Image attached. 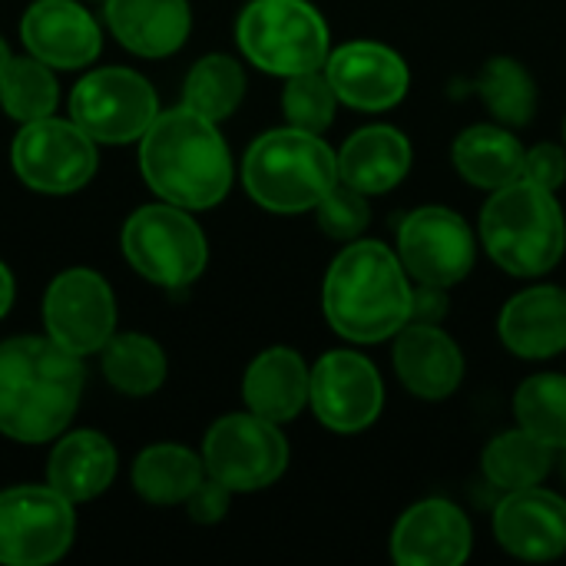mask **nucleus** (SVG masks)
Masks as SVG:
<instances>
[{
  "instance_id": "a211bd4d",
  "label": "nucleus",
  "mask_w": 566,
  "mask_h": 566,
  "mask_svg": "<svg viewBox=\"0 0 566 566\" xmlns=\"http://www.w3.org/2000/svg\"><path fill=\"white\" fill-rule=\"evenodd\" d=\"M494 537L517 560L544 564L564 557L566 501L541 484L504 494L494 511Z\"/></svg>"
},
{
  "instance_id": "0eeeda50",
  "label": "nucleus",
  "mask_w": 566,
  "mask_h": 566,
  "mask_svg": "<svg viewBox=\"0 0 566 566\" xmlns=\"http://www.w3.org/2000/svg\"><path fill=\"white\" fill-rule=\"evenodd\" d=\"M119 249L136 275L172 292L192 285L209 262V242L202 226L189 216V209L172 202H153L136 209L123 222Z\"/></svg>"
},
{
  "instance_id": "9b49d317",
  "label": "nucleus",
  "mask_w": 566,
  "mask_h": 566,
  "mask_svg": "<svg viewBox=\"0 0 566 566\" xmlns=\"http://www.w3.org/2000/svg\"><path fill=\"white\" fill-rule=\"evenodd\" d=\"M76 537L73 504L50 484L0 491V564L46 566L66 557Z\"/></svg>"
},
{
  "instance_id": "58836bf2",
  "label": "nucleus",
  "mask_w": 566,
  "mask_h": 566,
  "mask_svg": "<svg viewBox=\"0 0 566 566\" xmlns=\"http://www.w3.org/2000/svg\"><path fill=\"white\" fill-rule=\"evenodd\" d=\"M10 56H13V53H10V46L3 43V36H0V76H3V70H7V63H10Z\"/></svg>"
},
{
  "instance_id": "2eb2a0df",
  "label": "nucleus",
  "mask_w": 566,
  "mask_h": 566,
  "mask_svg": "<svg viewBox=\"0 0 566 566\" xmlns=\"http://www.w3.org/2000/svg\"><path fill=\"white\" fill-rule=\"evenodd\" d=\"M325 76L332 80L338 103L361 113L395 109L411 90V70L405 56L378 40H352L328 53Z\"/></svg>"
},
{
  "instance_id": "a19ab883",
  "label": "nucleus",
  "mask_w": 566,
  "mask_h": 566,
  "mask_svg": "<svg viewBox=\"0 0 566 566\" xmlns=\"http://www.w3.org/2000/svg\"><path fill=\"white\" fill-rule=\"evenodd\" d=\"M103 3H106V0H103Z\"/></svg>"
},
{
  "instance_id": "cd10ccee",
  "label": "nucleus",
  "mask_w": 566,
  "mask_h": 566,
  "mask_svg": "<svg viewBox=\"0 0 566 566\" xmlns=\"http://www.w3.org/2000/svg\"><path fill=\"white\" fill-rule=\"evenodd\" d=\"M103 378L129 398H146L166 381V352L156 338L139 332L113 335L103 345Z\"/></svg>"
},
{
  "instance_id": "6e6552de",
  "label": "nucleus",
  "mask_w": 566,
  "mask_h": 566,
  "mask_svg": "<svg viewBox=\"0 0 566 566\" xmlns=\"http://www.w3.org/2000/svg\"><path fill=\"white\" fill-rule=\"evenodd\" d=\"M159 116L153 83L126 66L90 70L70 90V119L99 146L139 143Z\"/></svg>"
},
{
  "instance_id": "f8f14e48",
  "label": "nucleus",
  "mask_w": 566,
  "mask_h": 566,
  "mask_svg": "<svg viewBox=\"0 0 566 566\" xmlns=\"http://www.w3.org/2000/svg\"><path fill=\"white\" fill-rule=\"evenodd\" d=\"M395 252L411 282L454 289L478 262V239L454 209L421 206L401 219Z\"/></svg>"
},
{
  "instance_id": "b1692460",
  "label": "nucleus",
  "mask_w": 566,
  "mask_h": 566,
  "mask_svg": "<svg viewBox=\"0 0 566 566\" xmlns=\"http://www.w3.org/2000/svg\"><path fill=\"white\" fill-rule=\"evenodd\" d=\"M116 448L99 431H63L46 461V484L63 494L73 507L96 501L116 481Z\"/></svg>"
},
{
  "instance_id": "aec40b11",
  "label": "nucleus",
  "mask_w": 566,
  "mask_h": 566,
  "mask_svg": "<svg viewBox=\"0 0 566 566\" xmlns=\"http://www.w3.org/2000/svg\"><path fill=\"white\" fill-rule=\"evenodd\" d=\"M497 335L504 348L524 361H547L566 352V289L531 285L507 298Z\"/></svg>"
},
{
  "instance_id": "2f4dec72",
  "label": "nucleus",
  "mask_w": 566,
  "mask_h": 566,
  "mask_svg": "<svg viewBox=\"0 0 566 566\" xmlns=\"http://www.w3.org/2000/svg\"><path fill=\"white\" fill-rule=\"evenodd\" d=\"M514 415L524 431L566 451V375H531L514 395Z\"/></svg>"
},
{
  "instance_id": "f257e3e1",
  "label": "nucleus",
  "mask_w": 566,
  "mask_h": 566,
  "mask_svg": "<svg viewBox=\"0 0 566 566\" xmlns=\"http://www.w3.org/2000/svg\"><path fill=\"white\" fill-rule=\"evenodd\" d=\"M83 358L53 338L0 342V434L17 444L56 441L83 398Z\"/></svg>"
},
{
  "instance_id": "39448f33",
  "label": "nucleus",
  "mask_w": 566,
  "mask_h": 566,
  "mask_svg": "<svg viewBox=\"0 0 566 566\" xmlns=\"http://www.w3.org/2000/svg\"><path fill=\"white\" fill-rule=\"evenodd\" d=\"M338 182V153L295 126L262 133L242 159V186L269 212H312Z\"/></svg>"
},
{
  "instance_id": "393cba45",
  "label": "nucleus",
  "mask_w": 566,
  "mask_h": 566,
  "mask_svg": "<svg viewBox=\"0 0 566 566\" xmlns=\"http://www.w3.org/2000/svg\"><path fill=\"white\" fill-rule=\"evenodd\" d=\"M524 143L504 123H474L458 133L451 146V163L458 176L478 189H501L524 176Z\"/></svg>"
},
{
  "instance_id": "dca6fc26",
  "label": "nucleus",
  "mask_w": 566,
  "mask_h": 566,
  "mask_svg": "<svg viewBox=\"0 0 566 566\" xmlns=\"http://www.w3.org/2000/svg\"><path fill=\"white\" fill-rule=\"evenodd\" d=\"M471 551L474 527L448 497L418 501L391 531V557L401 566H461Z\"/></svg>"
},
{
  "instance_id": "bb28decb",
  "label": "nucleus",
  "mask_w": 566,
  "mask_h": 566,
  "mask_svg": "<svg viewBox=\"0 0 566 566\" xmlns=\"http://www.w3.org/2000/svg\"><path fill=\"white\" fill-rule=\"evenodd\" d=\"M554 454L557 451L551 444H544L541 438H534L531 431L517 424L511 431H501L484 448L481 471L501 494H511V491L544 484V478L554 468Z\"/></svg>"
},
{
  "instance_id": "423d86ee",
  "label": "nucleus",
  "mask_w": 566,
  "mask_h": 566,
  "mask_svg": "<svg viewBox=\"0 0 566 566\" xmlns=\"http://www.w3.org/2000/svg\"><path fill=\"white\" fill-rule=\"evenodd\" d=\"M242 56L272 76L322 70L332 53V30L308 0H249L235 20Z\"/></svg>"
},
{
  "instance_id": "7ed1b4c3",
  "label": "nucleus",
  "mask_w": 566,
  "mask_h": 566,
  "mask_svg": "<svg viewBox=\"0 0 566 566\" xmlns=\"http://www.w3.org/2000/svg\"><path fill=\"white\" fill-rule=\"evenodd\" d=\"M139 169L146 186L189 212L219 206L232 189V153L219 123L189 109H159L139 139Z\"/></svg>"
},
{
  "instance_id": "6ab92c4d",
  "label": "nucleus",
  "mask_w": 566,
  "mask_h": 566,
  "mask_svg": "<svg viewBox=\"0 0 566 566\" xmlns=\"http://www.w3.org/2000/svg\"><path fill=\"white\" fill-rule=\"evenodd\" d=\"M391 358L398 381L424 401H444L464 381L461 345L441 325L431 322H408L395 335Z\"/></svg>"
},
{
  "instance_id": "c85d7f7f",
  "label": "nucleus",
  "mask_w": 566,
  "mask_h": 566,
  "mask_svg": "<svg viewBox=\"0 0 566 566\" xmlns=\"http://www.w3.org/2000/svg\"><path fill=\"white\" fill-rule=\"evenodd\" d=\"M245 96V70L229 53H209L192 63L182 83V106L222 123Z\"/></svg>"
},
{
  "instance_id": "ea45409f",
  "label": "nucleus",
  "mask_w": 566,
  "mask_h": 566,
  "mask_svg": "<svg viewBox=\"0 0 566 566\" xmlns=\"http://www.w3.org/2000/svg\"><path fill=\"white\" fill-rule=\"evenodd\" d=\"M564 136H566V123H564Z\"/></svg>"
},
{
  "instance_id": "f3484780",
  "label": "nucleus",
  "mask_w": 566,
  "mask_h": 566,
  "mask_svg": "<svg viewBox=\"0 0 566 566\" xmlns=\"http://www.w3.org/2000/svg\"><path fill=\"white\" fill-rule=\"evenodd\" d=\"M20 40L30 56L53 70H83L103 50L96 17L76 0H33L20 20Z\"/></svg>"
},
{
  "instance_id": "473e14b6",
  "label": "nucleus",
  "mask_w": 566,
  "mask_h": 566,
  "mask_svg": "<svg viewBox=\"0 0 566 566\" xmlns=\"http://www.w3.org/2000/svg\"><path fill=\"white\" fill-rule=\"evenodd\" d=\"M335 109H338V93L332 86V80L322 70H308V73H295L285 80L282 90V113L285 123L305 133H325L335 123Z\"/></svg>"
},
{
  "instance_id": "20e7f679",
  "label": "nucleus",
  "mask_w": 566,
  "mask_h": 566,
  "mask_svg": "<svg viewBox=\"0 0 566 566\" xmlns=\"http://www.w3.org/2000/svg\"><path fill=\"white\" fill-rule=\"evenodd\" d=\"M478 235L497 269L514 279H537L564 259L566 216L557 192L521 176L488 196Z\"/></svg>"
},
{
  "instance_id": "9d476101",
  "label": "nucleus",
  "mask_w": 566,
  "mask_h": 566,
  "mask_svg": "<svg viewBox=\"0 0 566 566\" xmlns=\"http://www.w3.org/2000/svg\"><path fill=\"white\" fill-rule=\"evenodd\" d=\"M10 166L27 189L40 196H70L96 176V143L73 119L43 116L20 123L10 146Z\"/></svg>"
},
{
  "instance_id": "ddd939ff",
  "label": "nucleus",
  "mask_w": 566,
  "mask_h": 566,
  "mask_svg": "<svg viewBox=\"0 0 566 566\" xmlns=\"http://www.w3.org/2000/svg\"><path fill=\"white\" fill-rule=\"evenodd\" d=\"M43 328L70 355H96L116 335V298L109 282L93 269L60 272L43 295Z\"/></svg>"
},
{
  "instance_id": "4468645a",
  "label": "nucleus",
  "mask_w": 566,
  "mask_h": 566,
  "mask_svg": "<svg viewBox=\"0 0 566 566\" xmlns=\"http://www.w3.org/2000/svg\"><path fill=\"white\" fill-rule=\"evenodd\" d=\"M308 408L335 434L368 431L385 408V381L371 358L338 348L312 365Z\"/></svg>"
},
{
  "instance_id": "1a4fd4ad",
  "label": "nucleus",
  "mask_w": 566,
  "mask_h": 566,
  "mask_svg": "<svg viewBox=\"0 0 566 566\" xmlns=\"http://www.w3.org/2000/svg\"><path fill=\"white\" fill-rule=\"evenodd\" d=\"M206 474L222 481L232 494H255L272 488L289 468V441L282 424L252 411L219 418L202 441Z\"/></svg>"
},
{
  "instance_id": "e433bc0d",
  "label": "nucleus",
  "mask_w": 566,
  "mask_h": 566,
  "mask_svg": "<svg viewBox=\"0 0 566 566\" xmlns=\"http://www.w3.org/2000/svg\"><path fill=\"white\" fill-rule=\"evenodd\" d=\"M444 312H448V289H438V285H418V282H415L411 322H431V325H441Z\"/></svg>"
},
{
  "instance_id": "4c0bfd02",
  "label": "nucleus",
  "mask_w": 566,
  "mask_h": 566,
  "mask_svg": "<svg viewBox=\"0 0 566 566\" xmlns=\"http://www.w3.org/2000/svg\"><path fill=\"white\" fill-rule=\"evenodd\" d=\"M10 305H13V275H10V269L0 262V318L10 312Z\"/></svg>"
},
{
  "instance_id": "5701e85b",
  "label": "nucleus",
  "mask_w": 566,
  "mask_h": 566,
  "mask_svg": "<svg viewBox=\"0 0 566 566\" xmlns=\"http://www.w3.org/2000/svg\"><path fill=\"white\" fill-rule=\"evenodd\" d=\"M312 368L295 348L275 345L252 358L242 378V401L252 415L285 424L308 408Z\"/></svg>"
},
{
  "instance_id": "72a5a7b5",
  "label": "nucleus",
  "mask_w": 566,
  "mask_h": 566,
  "mask_svg": "<svg viewBox=\"0 0 566 566\" xmlns=\"http://www.w3.org/2000/svg\"><path fill=\"white\" fill-rule=\"evenodd\" d=\"M315 219H318V229L328 235V239H338V242H355L365 235L368 222H371V202L365 192L345 186L342 179L322 196V202L312 209Z\"/></svg>"
},
{
  "instance_id": "c9c22d12",
  "label": "nucleus",
  "mask_w": 566,
  "mask_h": 566,
  "mask_svg": "<svg viewBox=\"0 0 566 566\" xmlns=\"http://www.w3.org/2000/svg\"><path fill=\"white\" fill-rule=\"evenodd\" d=\"M229 504H232V491L216 481V478H202V484L189 494L186 507H189V517L196 524H219L226 514H229Z\"/></svg>"
},
{
  "instance_id": "a878e982",
  "label": "nucleus",
  "mask_w": 566,
  "mask_h": 566,
  "mask_svg": "<svg viewBox=\"0 0 566 566\" xmlns=\"http://www.w3.org/2000/svg\"><path fill=\"white\" fill-rule=\"evenodd\" d=\"M206 464L202 454L182 448V444H153L139 451L133 464V488L143 501L172 507L186 504L189 494L202 484Z\"/></svg>"
},
{
  "instance_id": "7c9ffc66",
  "label": "nucleus",
  "mask_w": 566,
  "mask_h": 566,
  "mask_svg": "<svg viewBox=\"0 0 566 566\" xmlns=\"http://www.w3.org/2000/svg\"><path fill=\"white\" fill-rule=\"evenodd\" d=\"M56 76L53 66H46L36 56H10L3 76H0V106L17 123H33L43 116H53L56 109Z\"/></svg>"
},
{
  "instance_id": "c756f323",
  "label": "nucleus",
  "mask_w": 566,
  "mask_h": 566,
  "mask_svg": "<svg viewBox=\"0 0 566 566\" xmlns=\"http://www.w3.org/2000/svg\"><path fill=\"white\" fill-rule=\"evenodd\" d=\"M481 103L504 126H527L537 113V83L531 70L514 56H491L474 83Z\"/></svg>"
},
{
  "instance_id": "f03ea898",
  "label": "nucleus",
  "mask_w": 566,
  "mask_h": 566,
  "mask_svg": "<svg viewBox=\"0 0 566 566\" xmlns=\"http://www.w3.org/2000/svg\"><path fill=\"white\" fill-rule=\"evenodd\" d=\"M415 282L395 249L375 239L348 242L325 272L322 312L328 325L355 342L378 345L411 322Z\"/></svg>"
},
{
  "instance_id": "f704fd0d",
  "label": "nucleus",
  "mask_w": 566,
  "mask_h": 566,
  "mask_svg": "<svg viewBox=\"0 0 566 566\" xmlns=\"http://www.w3.org/2000/svg\"><path fill=\"white\" fill-rule=\"evenodd\" d=\"M524 179L557 192L566 182V146L560 143H537L524 156Z\"/></svg>"
},
{
  "instance_id": "4be33fe9",
  "label": "nucleus",
  "mask_w": 566,
  "mask_h": 566,
  "mask_svg": "<svg viewBox=\"0 0 566 566\" xmlns=\"http://www.w3.org/2000/svg\"><path fill=\"white\" fill-rule=\"evenodd\" d=\"M411 163H415L411 139L388 123H371L355 129L342 143L338 179L365 196H381L405 182Z\"/></svg>"
},
{
  "instance_id": "412c9836",
  "label": "nucleus",
  "mask_w": 566,
  "mask_h": 566,
  "mask_svg": "<svg viewBox=\"0 0 566 566\" xmlns=\"http://www.w3.org/2000/svg\"><path fill=\"white\" fill-rule=\"evenodd\" d=\"M103 17L116 43L146 60L172 56L192 30L189 0H106Z\"/></svg>"
}]
</instances>
